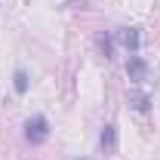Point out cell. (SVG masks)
Segmentation results:
<instances>
[{"mask_svg": "<svg viewBox=\"0 0 160 160\" xmlns=\"http://www.w3.org/2000/svg\"><path fill=\"white\" fill-rule=\"evenodd\" d=\"M145 71H148V68H145V62L132 52V56H129V62H126V74H129V80H136V83H139V80H145Z\"/></svg>", "mask_w": 160, "mask_h": 160, "instance_id": "3957f363", "label": "cell"}, {"mask_svg": "<svg viewBox=\"0 0 160 160\" xmlns=\"http://www.w3.org/2000/svg\"><path fill=\"white\" fill-rule=\"evenodd\" d=\"M102 148H105V154H114L117 151V126L114 123H108L102 129Z\"/></svg>", "mask_w": 160, "mask_h": 160, "instance_id": "7a4b0ae2", "label": "cell"}, {"mask_svg": "<svg viewBox=\"0 0 160 160\" xmlns=\"http://www.w3.org/2000/svg\"><path fill=\"white\" fill-rule=\"evenodd\" d=\"M99 43H102V49H105V59L111 56V37H99Z\"/></svg>", "mask_w": 160, "mask_h": 160, "instance_id": "8992f818", "label": "cell"}, {"mask_svg": "<svg viewBox=\"0 0 160 160\" xmlns=\"http://www.w3.org/2000/svg\"><path fill=\"white\" fill-rule=\"evenodd\" d=\"M123 43H126V49H129V56H132V52L139 49V31H136V28H129V31L123 34Z\"/></svg>", "mask_w": 160, "mask_h": 160, "instance_id": "277c9868", "label": "cell"}, {"mask_svg": "<svg viewBox=\"0 0 160 160\" xmlns=\"http://www.w3.org/2000/svg\"><path fill=\"white\" fill-rule=\"evenodd\" d=\"M12 86H16V92H25V89H28V74H25V71H16Z\"/></svg>", "mask_w": 160, "mask_h": 160, "instance_id": "5b68a950", "label": "cell"}, {"mask_svg": "<svg viewBox=\"0 0 160 160\" xmlns=\"http://www.w3.org/2000/svg\"><path fill=\"white\" fill-rule=\"evenodd\" d=\"M83 160H86V157H83Z\"/></svg>", "mask_w": 160, "mask_h": 160, "instance_id": "52a82bcc", "label": "cell"}, {"mask_svg": "<svg viewBox=\"0 0 160 160\" xmlns=\"http://www.w3.org/2000/svg\"><path fill=\"white\" fill-rule=\"evenodd\" d=\"M25 139L31 142V145H43V142L49 139V123H46V117H31L28 123H25Z\"/></svg>", "mask_w": 160, "mask_h": 160, "instance_id": "6da1fadb", "label": "cell"}]
</instances>
